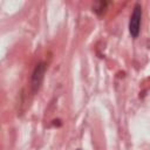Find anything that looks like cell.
Returning a JSON list of instances; mask_svg holds the SVG:
<instances>
[{
    "label": "cell",
    "mask_w": 150,
    "mask_h": 150,
    "mask_svg": "<svg viewBox=\"0 0 150 150\" xmlns=\"http://www.w3.org/2000/svg\"><path fill=\"white\" fill-rule=\"evenodd\" d=\"M141 22H142V6L136 4L129 20V32L132 38H137L141 30Z\"/></svg>",
    "instance_id": "6da1fadb"
}]
</instances>
